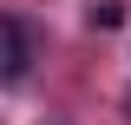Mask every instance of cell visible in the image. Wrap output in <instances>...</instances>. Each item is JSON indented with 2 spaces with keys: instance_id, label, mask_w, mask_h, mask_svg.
<instances>
[{
  "instance_id": "1",
  "label": "cell",
  "mask_w": 131,
  "mask_h": 125,
  "mask_svg": "<svg viewBox=\"0 0 131 125\" xmlns=\"http://www.w3.org/2000/svg\"><path fill=\"white\" fill-rule=\"evenodd\" d=\"M26 59H33L26 26H20L13 13H0V79H20V73H26Z\"/></svg>"
},
{
  "instance_id": "2",
  "label": "cell",
  "mask_w": 131,
  "mask_h": 125,
  "mask_svg": "<svg viewBox=\"0 0 131 125\" xmlns=\"http://www.w3.org/2000/svg\"><path fill=\"white\" fill-rule=\"evenodd\" d=\"M92 26H125V0H92Z\"/></svg>"
}]
</instances>
